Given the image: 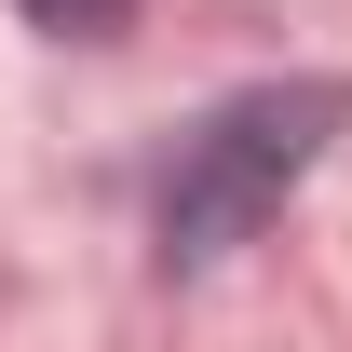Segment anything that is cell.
<instances>
[{
	"label": "cell",
	"mask_w": 352,
	"mask_h": 352,
	"mask_svg": "<svg viewBox=\"0 0 352 352\" xmlns=\"http://www.w3.org/2000/svg\"><path fill=\"white\" fill-rule=\"evenodd\" d=\"M14 14H28V28H54V41H109L135 0H14Z\"/></svg>",
	"instance_id": "obj_2"
},
{
	"label": "cell",
	"mask_w": 352,
	"mask_h": 352,
	"mask_svg": "<svg viewBox=\"0 0 352 352\" xmlns=\"http://www.w3.org/2000/svg\"><path fill=\"white\" fill-rule=\"evenodd\" d=\"M339 122H352V82H339V68H298V82H244L230 109H204V122L176 135L163 190H149L163 271H217V258H244V244L285 217V190H298V176L339 149Z\"/></svg>",
	"instance_id": "obj_1"
}]
</instances>
